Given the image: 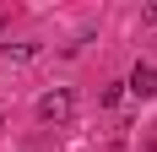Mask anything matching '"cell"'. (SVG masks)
Here are the masks:
<instances>
[{"label": "cell", "mask_w": 157, "mask_h": 152, "mask_svg": "<svg viewBox=\"0 0 157 152\" xmlns=\"http://www.w3.org/2000/svg\"><path fill=\"white\" fill-rule=\"evenodd\" d=\"M0 54H6V60H33L38 49H33V44H0Z\"/></svg>", "instance_id": "3957f363"}, {"label": "cell", "mask_w": 157, "mask_h": 152, "mask_svg": "<svg viewBox=\"0 0 157 152\" xmlns=\"http://www.w3.org/2000/svg\"><path fill=\"white\" fill-rule=\"evenodd\" d=\"M130 92L157 98V65H136V71H130Z\"/></svg>", "instance_id": "7a4b0ae2"}, {"label": "cell", "mask_w": 157, "mask_h": 152, "mask_svg": "<svg viewBox=\"0 0 157 152\" xmlns=\"http://www.w3.org/2000/svg\"><path fill=\"white\" fill-rule=\"evenodd\" d=\"M71 92L65 87H54V92H44V98H38V114H44V120H71Z\"/></svg>", "instance_id": "6da1fadb"}]
</instances>
